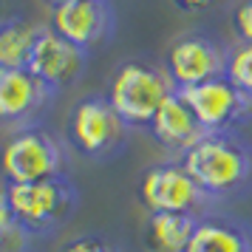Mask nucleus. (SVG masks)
<instances>
[{"instance_id":"nucleus-5","label":"nucleus","mask_w":252,"mask_h":252,"mask_svg":"<svg viewBox=\"0 0 252 252\" xmlns=\"http://www.w3.org/2000/svg\"><path fill=\"white\" fill-rule=\"evenodd\" d=\"M68 150L51 130L29 125L14 130L0 150V173L6 184L43 182L54 176H65Z\"/></svg>"},{"instance_id":"nucleus-2","label":"nucleus","mask_w":252,"mask_h":252,"mask_svg":"<svg viewBox=\"0 0 252 252\" xmlns=\"http://www.w3.org/2000/svg\"><path fill=\"white\" fill-rule=\"evenodd\" d=\"M12 213L26 235L32 238H48L68 224L77 207H80V190L65 176L43 179L29 184H3Z\"/></svg>"},{"instance_id":"nucleus-11","label":"nucleus","mask_w":252,"mask_h":252,"mask_svg":"<svg viewBox=\"0 0 252 252\" xmlns=\"http://www.w3.org/2000/svg\"><path fill=\"white\" fill-rule=\"evenodd\" d=\"M88 57H91L88 51L77 48L74 43L54 34L48 26H43L32 60H29V71L40 77L54 94H60L63 88H71L82 80V74L88 68Z\"/></svg>"},{"instance_id":"nucleus-20","label":"nucleus","mask_w":252,"mask_h":252,"mask_svg":"<svg viewBox=\"0 0 252 252\" xmlns=\"http://www.w3.org/2000/svg\"><path fill=\"white\" fill-rule=\"evenodd\" d=\"M229 0H173V6L184 14H204V12H216Z\"/></svg>"},{"instance_id":"nucleus-8","label":"nucleus","mask_w":252,"mask_h":252,"mask_svg":"<svg viewBox=\"0 0 252 252\" xmlns=\"http://www.w3.org/2000/svg\"><path fill=\"white\" fill-rule=\"evenodd\" d=\"M184 102L193 108L198 125L204 127V133H218V130H238L252 119V99L241 91L238 85H232L224 77L193 88L179 91Z\"/></svg>"},{"instance_id":"nucleus-22","label":"nucleus","mask_w":252,"mask_h":252,"mask_svg":"<svg viewBox=\"0 0 252 252\" xmlns=\"http://www.w3.org/2000/svg\"><path fill=\"white\" fill-rule=\"evenodd\" d=\"M0 20H3V12H0Z\"/></svg>"},{"instance_id":"nucleus-4","label":"nucleus","mask_w":252,"mask_h":252,"mask_svg":"<svg viewBox=\"0 0 252 252\" xmlns=\"http://www.w3.org/2000/svg\"><path fill=\"white\" fill-rule=\"evenodd\" d=\"M130 127L105 94H88L74 102L65 122V142L88 161H111L125 150Z\"/></svg>"},{"instance_id":"nucleus-19","label":"nucleus","mask_w":252,"mask_h":252,"mask_svg":"<svg viewBox=\"0 0 252 252\" xmlns=\"http://www.w3.org/2000/svg\"><path fill=\"white\" fill-rule=\"evenodd\" d=\"M232 32L238 43L252 46V0H238L232 9Z\"/></svg>"},{"instance_id":"nucleus-14","label":"nucleus","mask_w":252,"mask_h":252,"mask_svg":"<svg viewBox=\"0 0 252 252\" xmlns=\"http://www.w3.org/2000/svg\"><path fill=\"white\" fill-rule=\"evenodd\" d=\"M195 224L198 218L184 213H148L142 227V252H187Z\"/></svg>"},{"instance_id":"nucleus-6","label":"nucleus","mask_w":252,"mask_h":252,"mask_svg":"<svg viewBox=\"0 0 252 252\" xmlns=\"http://www.w3.org/2000/svg\"><path fill=\"white\" fill-rule=\"evenodd\" d=\"M136 195L148 213H184L201 218L218 210L193 182L182 159H164L150 164L139 179Z\"/></svg>"},{"instance_id":"nucleus-10","label":"nucleus","mask_w":252,"mask_h":252,"mask_svg":"<svg viewBox=\"0 0 252 252\" xmlns=\"http://www.w3.org/2000/svg\"><path fill=\"white\" fill-rule=\"evenodd\" d=\"M57 94L29 68L0 65V125L29 127L40 114H46Z\"/></svg>"},{"instance_id":"nucleus-1","label":"nucleus","mask_w":252,"mask_h":252,"mask_svg":"<svg viewBox=\"0 0 252 252\" xmlns=\"http://www.w3.org/2000/svg\"><path fill=\"white\" fill-rule=\"evenodd\" d=\"M182 164L216 207L252 195V142L238 130L204 133Z\"/></svg>"},{"instance_id":"nucleus-13","label":"nucleus","mask_w":252,"mask_h":252,"mask_svg":"<svg viewBox=\"0 0 252 252\" xmlns=\"http://www.w3.org/2000/svg\"><path fill=\"white\" fill-rule=\"evenodd\" d=\"M187 252H252V221L213 210L198 218Z\"/></svg>"},{"instance_id":"nucleus-3","label":"nucleus","mask_w":252,"mask_h":252,"mask_svg":"<svg viewBox=\"0 0 252 252\" xmlns=\"http://www.w3.org/2000/svg\"><path fill=\"white\" fill-rule=\"evenodd\" d=\"M176 91L164 65L148 60H125L111 77L108 99L130 130H148L161 102Z\"/></svg>"},{"instance_id":"nucleus-21","label":"nucleus","mask_w":252,"mask_h":252,"mask_svg":"<svg viewBox=\"0 0 252 252\" xmlns=\"http://www.w3.org/2000/svg\"><path fill=\"white\" fill-rule=\"evenodd\" d=\"M51 6H60V3H71V0H48Z\"/></svg>"},{"instance_id":"nucleus-9","label":"nucleus","mask_w":252,"mask_h":252,"mask_svg":"<svg viewBox=\"0 0 252 252\" xmlns=\"http://www.w3.org/2000/svg\"><path fill=\"white\" fill-rule=\"evenodd\" d=\"M48 29L82 51L102 48L116 32V9L111 0H71L51 6Z\"/></svg>"},{"instance_id":"nucleus-12","label":"nucleus","mask_w":252,"mask_h":252,"mask_svg":"<svg viewBox=\"0 0 252 252\" xmlns=\"http://www.w3.org/2000/svg\"><path fill=\"white\" fill-rule=\"evenodd\" d=\"M148 133L164 153H170L173 159H182L184 153L204 136V127L198 125L193 108L184 102L182 94L173 91L170 96L161 102L159 111H156V116H153V122H150V127H148Z\"/></svg>"},{"instance_id":"nucleus-7","label":"nucleus","mask_w":252,"mask_h":252,"mask_svg":"<svg viewBox=\"0 0 252 252\" xmlns=\"http://www.w3.org/2000/svg\"><path fill=\"white\" fill-rule=\"evenodd\" d=\"M227 57L229 48L221 46L216 37L204 34V32H190L170 43L164 54V71L173 80L176 91H184V88L224 77Z\"/></svg>"},{"instance_id":"nucleus-15","label":"nucleus","mask_w":252,"mask_h":252,"mask_svg":"<svg viewBox=\"0 0 252 252\" xmlns=\"http://www.w3.org/2000/svg\"><path fill=\"white\" fill-rule=\"evenodd\" d=\"M43 23H32L26 17H3L0 20V65L3 68H29Z\"/></svg>"},{"instance_id":"nucleus-16","label":"nucleus","mask_w":252,"mask_h":252,"mask_svg":"<svg viewBox=\"0 0 252 252\" xmlns=\"http://www.w3.org/2000/svg\"><path fill=\"white\" fill-rule=\"evenodd\" d=\"M227 80L232 85H238L241 91L252 99V46L238 43L229 48L227 57Z\"/></svg>"},{"instance_id":"nucleus-18","label":"nucleus","mask_w":252,"mask_h":252,"mask_svg":"<svg viewBox=\"0 0 252 252\" xmlns=\"http://www.w3.org/2000/svg\"><path fill=\"white\" fill-rule=\"evenodd\" d=\"M60 252H122V250L116 247L114 241H108L105 235H94V232H88V235H77V238H71Z\"/></svg>"},{"instance_id":"nucleus-17","label":"nucleus","mask_w":252,"mask_h":252,"mask_svg":"<svg viewBox=\"0 0 252 252\" xmlns=\"http://www.w3.org/2000/svg\"><path fill=\"white\" fill-rule=\"evenodd\" d=\"M23 238H29L17 218L12 213V204H9V195H6V187H0V252H20L17 244Z\"/></svg>"}]
</instances>
